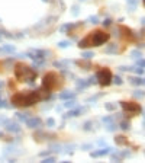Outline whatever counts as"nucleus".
<instances>
[{
    "instance_id": "f257e3e1",
    "label": "nucleus",
    "mask_w": 145,
    "mask_h": 163,
    "mask_svg": "<svg viewBox=\"0 0 145 163\" xmlns=\"http://www.w3.org/2000/svg\"><path fill=\"white\" fill-rule=\"evenodd\" d=\"M51 96V92L46 90L45 87H41L38 90H28V92H16L10 102L13 106H18V108H28V106H32L41 101H45Z\"/></svg>"
},
{
    "instance_id": "f03ea898",
    "label": "nucleus",
    "mask_w": 145,
    "mask_h": 163,
    "mask_svg": "<svg viewBox=\"0 0 145 163\" xmlns=\"http://www.w3.org/2000/svg\"><path fill=\"white\" fill-rule=\"evenodd\" d=\"M110 40V34H108L106 31H102V29H96V31H92L87 34L86 38L78 42V47L80 48H90V47H100L102 44L108 42Z\"/></svg>"
},
{
    "instance_id": "7ed1b4c3",
    "label": "nucleus",
    "mask_w": 145,
    "mask_h": 163,
    "mask_svg": "<svg viewBox=\"0 0 145 163\" xmlns=\"http://www.w3.org/2000/svg\"><path fill=\"white\" fill-rule=\"evenodd\" d=\"M13 73H15V77L19 82H26L29 84L34 86V80L36 79L38 73L32 67L23 64V63H16L15 64V69H13Z\"/></svg>"
},
{
    "instance_id": "20e7f679",
    "label": "nucleus",
    "mask_w": 145,
    "mask_h": 163,
    "mask_svg": "<svg viewBox=\"0 0 145 163\" xmlns=\"http://www.w3.org/2000/svg\"><path fill=\"white\" fill-rule=\"evenodd\" d=\"M63 84H64V79H63L58 73H55V72L46 73V74L44 76V79H42V87H45V89L49 90V92L60 89Z\"/></svg>"
},
{
    "instance_id": "39448f33",
    "label": "nucleus",
    "mask_w": 145,
    "mask_h": 163,
    "mask_svg": "<svg viewBox=\"0 0 145 163\" xmlns=\"http://www.w3.org/2000/svg\"><path fill=\"white\" fill-rule=\"evenodd\" d=\"M96 82L100 84V86H109L110 83H112V77H113V74H112V72H110V69L108 67H103V69H100L97 73H96Z\"/></svg>"
},
{
    "instance_id": "423d86ee",
    "label": "nucleus",
    "mask_w": 145,
    "mask_h": 163,
    "mask_svg": "<svg viewBox=\"0 0 145 163\" xmlns=\"http://www.w3.org/2000/svg\"><path fill=\"white\" fill-rule=\"evenodd\" d=\"M120 103V106H122V109L129 115V117H132V115H135V114H141L142 112V108H141V105L139 103H135V102H126V101H122V102H119Z\"/></svg>"
},
{
    "instance_id": "0eeeda50",
    "label": "nucleus",
    "mask_w": 145,
    "mask_h": 163,
    "mask_svg": "<svg viewBox=\"0 0 145 163\" xmlns=\"http://www.w3.org/2000/svg\"><path fill=\"white\" fill-rule=\"evenodd\" d=\"M26 127H29V128H41L42 127V120L41 118H38V117H29L26 121Z\"/></svg>"
},
{
    "instance_id": "6e6552de",
    "label": "nucleus",
    "mask_w": 145,
    "mask_h": 163,
    "mask_svg": "<svg viewBox=\"0 0 145 163\" xmlns=\"http://www.w3.org/2000/svg\"><path fill=\"white\" fill-rule=\"evenodd\" d=\"M119 32H122V37L125 38V40H135V35H134V32H132V29L131 28H128V26H123V25H120L119 26Z\"/></svg>"
},
{
    "instance_id": "1a4fd4ad",
    "label": "nucleus",
    "mask_w": 145,
    "mask_h": 163,
    "mask_svg": "<svg viewBox=\"0 0 145 163\" xmlns=\"http://www.w3.org/2000/svg\"><path fill=\"white\" fill-rule=\"evenodd\" d=\"M4 127H6V131H9V133H20V127L16 122H12L6 120L4 121Z\"/></svg>"
},
{
    "instance_id": "9d476101",
    "label": "nucleus",
    "mask_w": 145,
    "mask_h": 163,
    "mask_svg": "<svg viewBox=\"0 0 145 163\" xmlns=\"http://www.w3.org/2000/svg\"><path fill=\"white\" fill-rule=\"evenodd\" d=\"M112 153V149L110 147H105V149H100L97 152H92L90 156L92 157H102V156H106V154H110Z\"/></svg>"
},
{
    "instance_id": "9b49d317",
    "label": "nucleus",
    "mask_w": 145,
    "mask_h": 163,
    "mask_svg": "<svg viewBox=\"0 0 145 163\" xmlns=\"http://www.w3.org/2000/svg\"><path fill=\"white\" fill-rule=\"evenodd\" d=\"M58 98H60V99H63V101L74 99V98H75V92H63V93H60V95H58Z\"/></svg>"
},
{
    "instance_id": "f8f14e48",
    "label": "nucleus",
    "mask_w": 145,
    "mask_h": 163,
    "mask_svg": "<svg viewBox=\"0 0 145 163\" xmlns=\"http://www.w3.org/2000/svg\"><path fill=\"white\" fill-rule=\"evenodd\" d=\"M115 143L118 146H128V138L123 137V135H116L115 137Z\"/></svg>"
},
{
    "instance_id": "ddd939ff",
    "label": "nucleus",
    "mask_w": 145,
    "mask_h": 163,
    "mask_svg": "<svg viewBox=\"0 0 145 163\" xmlns=\"http://www.w3.org/2000/svg\"><path fill=\"white\" fill-rule=\"evenodd\" d=\"M75 64L77 66H80V67H83L84 70H90L92 69V63L87 60V61H84V60H78V61H75Z\"/></svg>"
},
{
    "instance_id": "4468645a",
    "label": "nucleus",
    "mask_w": 145,
    "mask_h": 163,
    "mask_svg": "<svg viewBox=\"0 0 145 163\" xmlns=\"http://www.w3.org/2000/svg\"><path fill=\"white\" fill-rule=\"evenodd\" d=\"M83 111H86L84 108H77V109H74V111H70V112H67V115H65V118H72V117H77L78 114H81Z\"/></svg>"
},
{
    "instance_id": "2eb2a0df",
    "label": "nucleus",
    "mask_w": 145,
    "mask_h": 163,
    "mask_svg": "<svg viewBox=\"0 0 145 163\" xmlns=\"http://www.w3.org/2000/svg\"><path fill=\"white\" fill-rule=\"evenodd\" d=\"M132 84H135V86H142L144 84V79L142 77H132V79H129Z\"/></svg>"
},
{
    "instance_id": "dca6fc26",
    "label": "nucleus",
    "mask_w": 145,
    "mask_h": 163,
    "mask_svg": "<svg viewBox=\"0 0 145 163\" xmlns=\"http://www.w3.org/2000/svg\"><path fill=\"white\" fill-rule=\"evenodd\" d=\"M64 106L72 109V108H75V106H77V103H75V101H74V99H67V101H65V103H64Z\"/></svg>"
},
{
    "instance_id": "f3484780",
    "label": "nucleus",
    "mask_w": 145,
    "mask_h": 163,
    "mask_svg": "<svg viewBox=\"0 0 145 163\" xmlns=\"http://www.w3.org/2000/svg\"><path fill=\"white\" fill-rule=\"evenodd\" d=\"M81 57H83L84 60H92V58L94 57V52H93V51H84V52L81 54Z\"/></svg>"
},
{
    "instance_id": "a211bd4d",
    "label": "nucleus",
    "mask_w": 145,
    "mask_h": 163,
    "mask_svg": "<svg viewBox=\"0 0 145 163\" xmlns=\"http://www.w3.org/2000/svg\"><path fill=\"white\" fill-rule=\"evenodd\" d=\"M74 25H75V23H65V25H63V26L60 28V31H61V32H67V31H70L71 28H74Z\"/></svg>"
},
{
    "instance_id": "6ab92c4d",
    "label": "nucleus",
    "mask_w": 145,
    "mask_h": 163,
    "mask_svg": "<svg viewBox=\"0 0 145 163\" xmlns=\"http://www.w3.org/2000/svg\"><path fill=\"white\" fill-rule=\"evenodd\" d=\"M118 51V48H116V44H112L110 47H108L106 50H105V52H108V54H113V52H116Z\"/></svg>"
},
{
    "instance_id": "aec40b11",
    "label": "nucleus",
    "mask_w": 145,
    "mask_h": 163,
    "mask_svg": "<svg viewBox=\"0 0 145 163\" xmlns=\"http://www.w3.org/2000/svg\"><path fill=\"white\" fill-rule=\"evenodd\" d=\"M119 127H120V128H122L123 131H128V130L131 128V124H129L128 121H122L120 124H119Z\"/></svg>"
},
{
    "instance_id": "412c9836",
    "label": "nucleus",
    "mask_w": 145,
    "mask_h": 163,
    "mask_svg": "<svg viewBox=\"0 0 145 163\" xmlns=\"http://www.w3.org/2000/svg\"><path fill=\"white\" fill-rule=\"evenodd\" d=\"M3 51H6V52H15V47L13 45H9V44H6V45H3V48H1Z\"/></svg>"
},
{
    "instance_id": "4be33fe9",
    "label": "nucleus",
    "mask_w": 145,
    "mask_h": 163,
    "mask_svg": "<svg viewBox=\"0 0 145 163\" xmlns=\"http://www.w3.org/2000/svg\"><path fill=\"white\" fill-rule=\"evenodd\" d=\"M68 63H70V61H55L54 66H55V67H60V69H65V66H67Z\"/></svg>"
},
{
    "instance_id": "5701e85b",
    "label": "nucleus",
    "mask_w": 145,
    "mask_h": 163,
    "mask_svg": "<svg viewBox=\"0 0 145 163\" xmlns=\"http://www.w3.org/2000/svg\"><path fill=\"white\" fill-rule=\"evenodd\" d=\"M16 115H18V118H19V120H20V121H26V120H28V118H29V117H28V115H29V114H22V112H18V114H16Z\"/></svg>"
},
{
    "instance_id": "b1692460",
    "label": "nucleus",
    "mask_w": 145,
    "mask_h": 163,
    "mask_svg": "<svg viewBox=\"0 0 145 163\" xmlns=\"http://www.w3.org/2000/svg\"><path fill=\"white\" fill-rule=\"evenodd\" d=\"M131 55H132V58H141V57H142V54H141L138 50H134V51L131 52Z\"/></svg>"
},
{
    "instance_id": "393cba45",
    "label": "nucleus",
    "mask_w": 145,
    "mask_h": 163,
    "mask_svg": "<svg viewBox=\"0 0 145 163\" xmlns=\"http://www.w3.org/2000/svg\"><path fill=\"white\" fill-rule=\"evenodd\" d=\"M68 45H71V42H68V41H61V42H58V47H60V48H67Z\"/></svg>"
},
{
    "instance_id": "a878e982",
    "label": "nucleus",
    "mask_w": 145,
    "mask_h": 163,
    "mask_svg": "<svg viewBox=\"0 0 145 163\" xmlns=\"http://www.w3.org/2000/svg\"><path fill=\"white\" fill-rule=\"evenodd\" d=\"M112 82H113V83H116V84H118V86H119V84H122V83H123V80H122V79H120V77H119V76H115V77H112Z\"/></svg>"
},
{
    "instance_id": "bb28decb",
    "label": "nucleus",
    "mask_w": 145,
    "mask_h": 163,
    "mask_svg": "<svg viewBox=\"0 0 145 163\" xmlns=\"http://www.w3.org/2000/svg\"><path fill=\"white\" fill-rule=\"evenodd\" d=\"M105 108H106L108 111H115V109H116V105H113V103H105Z\"/></svg>"
},
{
    "instance_id": "cd10ccee",
    "label": "nucleus",
    "mask_w": 145,
    "mask_h": 163,
    "mask_svg": "<svg viewBox=\"0 0 145 163\" xmlns=\"http://www.w3.org/2000/svg\"><path fill=\"white\" fill-rule=\"evenodd\" d=\"M54 125H55V120H54V118H48V120H46V127L51 128V127H54Z\"/></svg>"
},
{
    "instance_id": "c85d7f7f",
    "label": "nucleus",
    "mask_w": 145,
    "mask_h": 163,
    "mask_svg": "<svg viewBox=\"0 0 145 163\" xmlns=\"http://www.w3.org/2000/svg\"><path fill=\"white\" fill-rule=\"evenodd\" d=\"M89 22H90V23H99V18H97V16H90V18H89Z\"/></svg>"
},
{
    "instance_id": "c756f323",
    "label": "nucleus",
    "mask_w": 145,
    "mask_h": 163,
    "mask_svg": "<svg viewBox=\"0 0 145 163\" xmlns=\"http://www.w3.org/2000/svg\"><path fill=\"white\" fill-rule=\"evenodd\" d=\"M134 96H135V98H144V90H137V92L134 93Z\"/></svg>"
},
{
    "instance_id": "7c9ffc66",
    "label": "nucleus",
    "mask_w": 145,
    "mask_h": 163,
    "mask_svg": "<svg viewBox=\"0 0 145 163\" xmlns=\"http://www.w3.org/2000/svg\"><path fill=\"white\" fill-rule=\"evenodd\" d=\"M118 127L115 125V124H112V122H109V125H108V131H115Z\"/></svg>"
},
{
    "instance_id": "2f4dec72",
    "label": "nucleus",
    "mask_w": 145,
    "mask_h": 163,
    "mask_svg": "<svg viewBox=\"0 0 145 163\" xmlns=\"http://www.w3.org/2000/svg\"><path fill=\"white\" fill-rule=\"evenodd\" d=\"M102 121L106 122V124H109V122L113 121V117H103V118H102Z\"/></svg>"
},
{
    "instance_id": "473e14b6",
    "label": "nucleus",
    "mask_w": 145,
    "mask_h": 163,
    "mask_svg": "<svg viewBox=\"0 0 145 163\" xmlns=\"http://www.w3.org/2000/svg\"><path fill=\"white\" fill-rule=\"evenodd\" d=\"M52 162H55V157H46V159L42 160V163H52Z\"/></svg>"
},
{
    "instance_id": "72a5a7b5",
    "label": "nucleus",
    "mask_w": 145,
    "mask_h": 163,
    "mask_svg": "<svg viewBox=\"0 0 145 163\" xmlns=\"http://www.w3.org/2000/svg\"><path fill=\"white\" fill-rule=\"evenodd\" d=\"M0 108H7V105H6V102L1 96H0Z\"/></svg>"
},
{
    "instance_id": "f704fd0d",
    "label": "nucleus",
    "mask_w": 145,
    "mask_h": 163,
    "mask_svg": "<svg viewBox=\"0 0 145 163\" xmlns=\"http://www.w3.org/2000/svg\"><path fill=\"white\" fill-rule=\"evenodd\" d=\"M103 25H105V26H110V25H112V21H110V19H105V21H103Z\"/></svg>"
},
{
    "instance_id": "c9c22d12",
    "label": "nucleus",
    "mask_w": 145,
    "mask_h": 163,
    "mask_svg": "<svg viewBox=\"0 0 145 163\" xmlns=\"http://www.w3.org/2000/svg\"><path fill=\"white\" fill-rule=\"evenodd\" d=\"M128 3H131L132 6H135V4H137V0H128Z\"/></svg>"
},
{
    "instance_id": "e433bc0d",
    "label": "nucleus",
    "mask_w": 145,
    "mask_h": 163,
    "mask_svg": "<svg viewBox=\"0 0 145 163\" xmlns=\"http://www.w3.org/2000/svg\"><path fill=\"white\" fill-rule=\"evenodd\" d=\"M3 86H4V82H1V80H0V89H1Z\"/></svg>"
},
{
    "instance_id": "4c0bfd02",
    "label": "nucleus",
    "mask_w": 145,
    "mask_h": 163,
    "mask_svg": "<svg viewBox=\"0 0 145 163\" xmlns=\"http://www.w3.org/2000/svg\"><path fill=\"white\" fill-rule=\"evenodd\" d=\"M42 1H49V0H42Z\"/></svg>"
},
{
    "instance_id": "58836bf2",
    "label": "nucleus",
    "mask_w": 145,
    "mask_h": 163,
    "mask_svg": "<svg viewBox=\"0 0 145 163\" xmlns=\"http://www.w3.org/2000/svg\"><path fill=\"white\" fill-rule=\"evenodd\" d=\"M0 51H3V50H1V48H0Z\"/></svg>"
},
{
    "instance_id": "ea45409f",
    "label": "nucleus",
    "mask_w": 145,
    "mask_h": 163,
    "mask_svg": "<svg viewBox=\"0 0 145 163\" xmlns=\"http://www.w3.org/2000/svg\"><path fill=\"white\" fill-rule=\"evenodd\" d=\"M0 40H1V37H0Z\"/></svg>"
},
{
    "instance_id": "a19ab883",
    "label": "nucleus",
    "mask_w": 145,
    "mask_h": 163,
    "mask_svg": "<svg viewBox=\"0 0 145 163\" xmlns=\"http://www.w3.org/2000/svg\"><path fill=\"white\" fill-rule=\"evenodd\" d=\"M83 1H84V0H83Z\"/></svg>"
}]
</instances>
